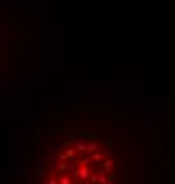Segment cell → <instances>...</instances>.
<instances>
[{"label":"cell","instance_id":"5b68a950","mask_svg":"<svg viewBox=\"0 0 175 184\" xmlns=\"http://www.w3.org/2000/svg\"><path fill=\"white\" fill-rule=\"evenodd\" d=\"M65 156H67V159H73L74 158V154H76V147L73 149V147H69V149H65V152H64Z\"/></svg>","mask_w":175,"mask_h":184},{"label":"cell","instance_id":"ba28073f","mask_svg":"<svg viewBox=\"0 0 175 184\" xmlns=\"http://www.w3.org/2000/svg\"><path fill=\"white\" fill-rule=\"evenodd\" d=\"M89 181H92V182L96 184V182H99V175H97V174H90V179H89Z\"/></svg>","mask_w":175,"mask_h":184},{"label":"cell","instance_id":"6da1fadb","mask_svg":"<svg viewBox=\"0 0 175 184\" xmlns=\"http://www.w3.org/2000/svg\"><path fill=\"white\" fill-rule=\"evenodd\" d=\"M113 167H115V161H113V159H106V158H104V161H103V168H104L106 172H110Z\"/></svg>","mask_w":175,"mask_h":184},{"label":"cell","instance_id":"277c9868","mask_svg":"<svg viewBox=\"0 0 175 184\" xmlns=\"http://www.w3.org/2000/svg\"><path fill=\"white\" fill-rule=\"evenodd\" d=\"M87 145H89V144H85V142H76V151L78 152H87Z\"/></svg>","mask_w":175,"mask_h":184},{"label":"cell","instance_id":"8992f818","mask_svg":"<svg viewBox=\"0 0 175 184\" xmlns=\"http://www.w3.org/2000/svg\"><path fill=\"white\" fill-rule=\"evenodd\" d=\"M67 168H69V167H67V165H65V161H64V163H62V161H60V163L57 165V170H58V172H65V170H67Z\"/></svg>","mask_w":175,"mask_h":184},{"label":"cell","instance_id":"52a82bcc","mask_svg":"<svg viewBox=\"0 0 175 184\" xmlns=\"http://www.w3.org/2000/svg\"><path fill=\"white\" fill-rule=\"evenodd\" d=\"M92 161V158H89V156H85L83 159H81V167H89V163Z\"/></svg>","mask_w":175,"mask_h":184},{"label":"cell","instance_id":"9c48e42d","mask_svg":"<svg viewBox=\"0 0 175 184\" xmlns=\"http://www.w3.org/2000/svg\"><path fill=\"white\" fill-rule=\"evenodd\" d=\"M58 184H71V179H69V177H62Z\"/></svg>","mask_w":175,"mask_h":184},{"label":"cell","instance_id":"30bf717a","mask_svg":"<svg viewBox=\"0 0 175 184\" xmlns=\"http://www.w3.org/2000/svg\"><path fill=\"white\" fill-rule=\"evenodd\" d=\"M48 184H58V182H57V179H55V177H50V181H48Z\"/></svg>","mask_w":175,"mask_h":184},{"label":"cell","instance_id":"7a4b0ae2","mask_svg":"<svg viewBox=\"0 0 175 184\" xmlns=\"http://www.w3.org/2000/svg\"><path fill=\"white\" fill-rule=\"evenodd\" d=\"M106 156H108V152H94V156H92V161L99 163V161H101L103 158H106Z\"/></svg>","mask_w":175,"mask_h":184},{"label":"cell","instance_id":"3957f363","mask_svg":"<svg viewBox=\"0 0 175 184\" xmlns=\"http://www.w3.org/2000/svg\"><path fill=\"white\" fill-rule=\"evenodd\" d=\"M97 149H99V144H96V142H90L89 145H87V152H97Z\"/></svg>","mask_w":175,"mask_h":184}]
</instances>
